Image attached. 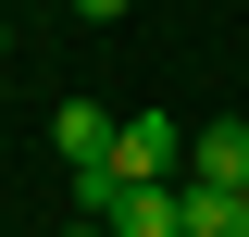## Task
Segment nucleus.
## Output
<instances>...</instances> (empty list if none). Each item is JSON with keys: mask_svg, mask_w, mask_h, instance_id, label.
I'll return each mask as SVG.
<instances>
[{"mask_svg": "<svg viewBox=\"0 0 249 237\" xmlns=\"http://www.w3.org/2000/svg\"><path fill=\"white\" fill-rule=\"evenodd\" d=\"M0 38H13V25H0Z\"/></svg>", "mask_w": 249, "mask_h": 237, "instance_id": "0eeeda50", "label": "nucleus"}, {"mask_svg": "<svg viewBox=\"0 0 249 237\" xmlns=\"http://www.w3.org/2000/svg\"><path fill=\"white\" fill-rule=\"evenodd\" d=\"M75 13H88V25H112V13H124V0H75Z\"/></svg>", "mask_w": 249, "mask_h": 237, "instance_id": "39448f33", "label": "nucleus"}, {"mask_svg": "<svg viewBox=\"0 0 249 237\" xmlns=\"http://www.w3.org/2000/svg\"><path fill=\"white\" fill-rule=\"evenodd\" d=\"M112 175H124V187H175V175H187L175 113H124V138H112Z\"/></svg>", "mask_w": 249, "mask_h": 237, "instance_id": "f257e3e1", "label": "nucleus"}, {"mask_svg": "<svg viewBox=\"0 0 249 237\" xmlns=\"http://www.w3.org/2000/svg\"><path fill=\"white\" fill-rule=\"evenodd\" d=\"M112 138H124V113H100V100H62V113H50L62 175H75V162H112Z\"/></svg>", "mask_w": 249, "mask_h": 237, "instance_id": "7ed1b4c3", "label": "nucleus"}, {"mask_svg": "<svg viewBox=\"0 0 249 237\" xmlns=\"http://www.w3.org/2000/svg\"><path fill=\"white\" fill-rule=\"evenodd\" d=\"M224 237H249V200H237V225H224Z\"/></svg>", "mask_w": 249, "mask_h": 237, "instance_id": "423d86ee", "label": "nucleus"}, {"mask_svg": "<svg viewBox=\"0 0 249 237\" xmlns=\"http://www.w3.org/2000/svg\"><path fill=\"white\" fill-rule=\"evenodd\" d=\"M175 200H187V237H224V225H237V200H224V187H175Z\"/></svg>", "mask_w": 249, "mask_h": 237, "instance_id": "20e7f679", "label": "nucleus"}, {"mask_svg": "<svg viewBox=\"0 0 249 237\" xmlns=\"http://www.w3.org/2000/svg\"><path fill=\"white\" fill-rule=\"evenodd\" d=\"M187 187H224V200H249V125H237V113L187 138Z\"/></svg>", "mask_w": 249, "mask_h": 237, "instance_id": "f03ea898", "label": "nucleus"}]
</instances>
